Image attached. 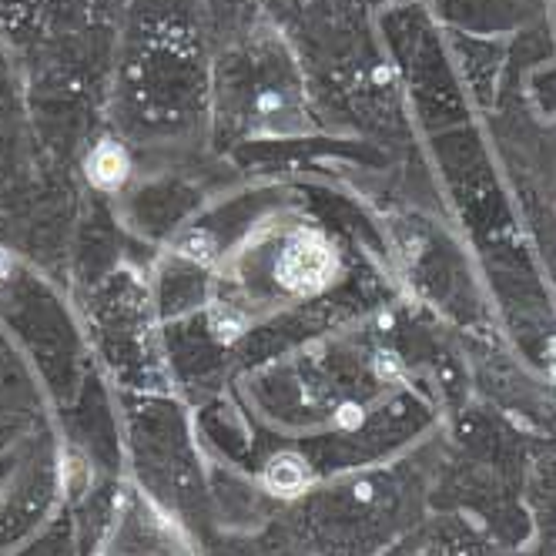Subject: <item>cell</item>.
<instances>
[{
  "instance_id": "ba28073f",
  "label": "cell",
  "mask_w": 556,
  "mask_h": 556,
  "mask_svg": "<svg viewBox=\"0 0 556 556\" xmlns=\"http://www.w3.org/2000/svg\"><path fill=\"white\" fill-rule=\"evenodd\" d=\"M11 268H14V258L4 252V248H0V278H7L11 275Z\"/></svg>"
},
{
  "instance_id": "52a82bcc",
  "label": "cell",
  "mask_w": 556,
  "mask_h": 556,
  "mask_svg": "<svg viewBox=\"0 0 556 556\" xmlns=\"http://www.w3.org/2000/svg\"><path fill=\"white\" fill-rule=\"evenodd\" d=\"M376 372H379V379H399L396 356H376Z\"/></svg>"
},
{
  "instance_id": "5b68a950",
  "label": "cell",
  "mask_w": 556,
  "mask_h": 556,
  "mask_svg": "<svg viewBox=\"0 0 556 556\" xmlns=\"http://www.w3.org/2000/svg\"><path fill=\"white\" fill-rule=\"evenodd\" d=\"M212 332H215L218 342H235L238 335L245 332V319L235 309H228L225 305V309L212 312Z\"/></svg>"
},
{
  "instance_id": "3957f363",
  "label": "cell",
  "mask_w": 556,
  "mask_h": 556,
  "mask_svg": "<svg viewBox=\"0 0 556 556\" xmlns=\"http://www.w3.org/2000/svg\"><path fill=\"white\" fill-rule=\"evenodd\" d=\"M305 483H309V466H305V459L295 453L275 456L272 463L265 466V486H268V493H275V496L302 493Z\"/></svg>"
},
{
  "instance_id": "6da1fadb",
  "label": "cell",
  "mask_w": 556,
  "mask_h": 556,
  "mask_svg": "<svg viewBox=\"0 0 556 556\" xmlns=\"http://www.w3.org/2000/svg\"><path fill=\"white\" fill-rule=\"evenodd\" d=\"M339 275V255L322 232H295L275 262V282L292 295H319Z\"/></svg>"
},
{
  "instance_id": "9c48e42d",
  "label": "cell",
  "mask_w": 556,
  "mask_h": 556,
  "mask_svg": "<svg viewBox=\"0 0 556 556\" xmlns=\"http://www.w3.org/2000/svg\"><path fill=\"white\" fill-rule=\"evenodd\" d=\"M546 366H550V372L556 376V339H550V349H546Z\"/></svg>"
},
{
  "instance_id": "8992f818",
  "label": "cell",
  "mask_w": 556,
  "mask_h": 556,
  "mask_svg": "<svg viewBox=\"0 0 556 556\" xmlns=\"http://www.w3.org/2000/svg\"><path fill=\"white\" fill-rule=\"evenodd\" d=\"M335 419H339V426H345V429H359L362 426V409L352 406V402H345Z\"/></svg>"
},
{
  "instance_id": "277c9868",
  "label": "cell",
  "mask_w": 556,
  "mask_h": 556,
  "mask_svg": "<svg viewBox=\"0 0 556 556\" xmlns=\"http://www.w3.org/2000/svg\"><path fill=\"white\" fill-rule=\"evenodd\" d=\"M175 252L185 258V262H195V265H212L218 258V248H215V238L208 232H185L175 242Z\"/></svg>"
},
{
  "instance_id": "7a4b0ae2",
  "label": "cell",
  "mask_w": 556,
  "mask_h": 556,
  "mask_svg": "<svg viewBox=\"0 0 556 556\" xmlns=\"http://www.w3.org/2000/svg\"><path fill=\"white\" fill-rule=\"evenodd\" d=\"M131 175V161H128V151L121 145H114V141H104L91 151L88 158V178L94 181L98 188L104 191H118L124 181Z\"/></svg>"
}]
</instances>
